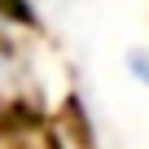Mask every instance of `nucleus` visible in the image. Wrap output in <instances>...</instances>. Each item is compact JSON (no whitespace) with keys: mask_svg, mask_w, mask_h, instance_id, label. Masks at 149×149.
Wrapping results in <instances>:
<instances>
[{"mask_svg":"<svg viewBox=\"0 0 149 149\" xmlns=\"http://www.w3.org/2000/svg\"><path fill=\"white\" fill-rule=\"evenodd\" d=\"M132 70H136V74H140V79L149 84V57H132Z\"/></svg>","mask_w":149,"mask_h":149,"instance_id":"obj_1","label":"nucleus"}]
</instances>
